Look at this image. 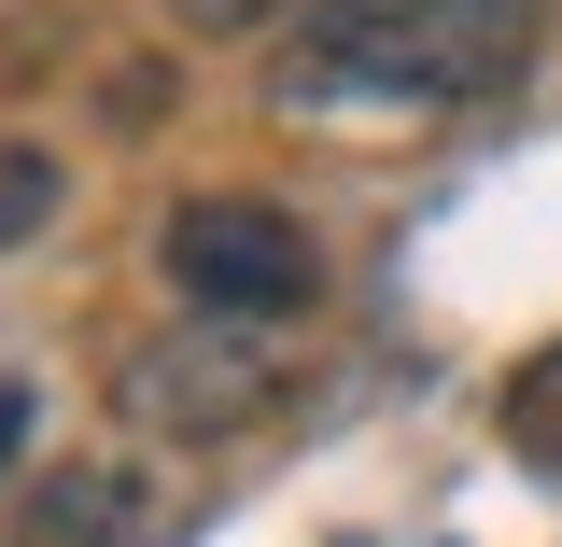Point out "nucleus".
<instances>
[{
  "label": "nucleus",
  "instance_id": "f257e3e1",
  "mask_svg": "<svg viewBox=\"0 0 562 547\" xmlns=\"http://www.w3.org/2000/svg\"><path fill=\"white\" fill-rule=\"evenodd\" d=\"M155 267L183 281V309H239V323H295V309L324 295L310 225L268 210V197H183L155 225Z\"/></svg>",
  "mask_w": 562,
  "mask_h": 547
},
{
  "label": "nucleus",
  "instance_id": "f03ea898",
  "mask_svg": "<svg viewBox=\"0 0 562 547\" xmlns=\"http://www.w3.org/2000/svg\"><path fill=\"white\" fill-rule=\"evenodd\" d=\"M113 394H127L140 435L211 449V435H239V421L281 394V351H268V323H239V309H183L169 338H140L127 365H113Z\"/></svg>",
  "mask_w": 562,
  "mask_h": 547
},
{
  "label": "nucleus",
  "instance_id": "7ed1b4c3",
  "mask_svg": "<svg viewBox=\"0 0 562 547\" xmlns=\"http://www.w3.org/2000/svg\"><path fill=\"white\" fill-rule=\"evenodd\" d=\"M281 99H436V43L408 0H310L281 29Z\"/></svg>",
  "mask_w": 562,
  "mask_h": 547
},
{
  "label": "nucleus",
  "instance_id": "20e7f679",
  "mask_svg": "<svg viewBox=\"0 0 562 547\" xmlns=\"http://www.w3.org/2000/svg\"><path fill=\"white\" fill-rule=\"evenodd\" d=\"M422 43H436V99H492L520 43H535V0H408Z\"/></svg>",
  "mask_w": 562,
  "mask_h": 547
},
{
  "label": "nucleus",
  "instance_id": "39448f33",
  "mask_svg": "<svg viewBox=\"0 0 562 547\" xmlns=\"http://www.w3.org/2000/svg\"><path fill=\"white\" fill-rule=\"evenodd\" d=\"M29 547H140V478L127 464H70V478L29 505Z\"/></svg>",
  "mask_w": 562,
  "mask_h": 547
},
{
  "label": "nucleus",
  "instance_id": "423d86ee",
  "mask_svg": "<svg viewBox=\"0 0 562 547\" xmlns=\"http://www.w3.org/2000/svg\"><path fill=\"white\" fill-rule=\"evenodd\" d=\"M57 197H70L57 155H43V140H0V253H14V239H43V225H57Z\"/></svg>",
  "mask_w": 562,
  "mask_h": 547
},
{
  "label": "nucleus",
  "instance_id": "0eeeda50",
  "mask_svg": "<svg viewBox=\"0 0 562 547\" xmlns=\"http://www.w3.org/2000/svg\"><path fill=\"white\" fill-rule=\"evenodd\" d=\"M295 0H169V29H198V43H239V29H281Z\"/></svg>",
  "mask_w": 562,
  "mask_h": 547
},
{
  "label": "nucleus",
  "instance_id": "6e6552de",
  "mask_svg": "<svg viewBox=\"0 0 562 547\" xmlns=\"http://www.w3.org/2000/svg\"><path fill=\"white\" fill-rule=\"evenodd\" d=\"M14 449H29V394L0 379V464H14Z\"/></svg>",
  "mask_w": 562,
  "mask_h": 547
}]
</instances>
